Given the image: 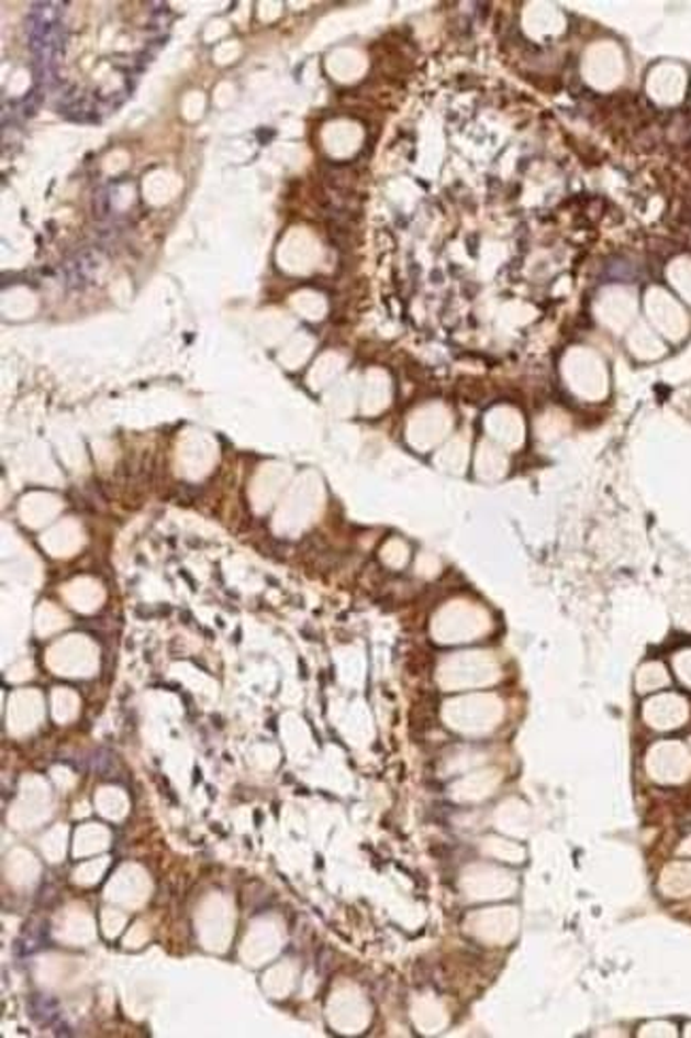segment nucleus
Segmentation results:
<instances>
[{
  "mask_svg": "<svg viewBox=\"0 0 691 1038\" xmlns=\"http://www.w3.org/2000/svg\"><path fill=\"white\" fill-rule=\"evenodd\" d=\"M31 41L34 54L43 65L54 63L63 49V24L56 11V4H36L34 7Z\"/></svg>",
  "mask_w": 691,
  "mask_h": 1038,
  "instance_id": "obj_1",
  "label": "nucleus"
}]
</instances>
